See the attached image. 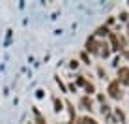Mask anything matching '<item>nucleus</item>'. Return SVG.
I'll return each mask as SVG.
<instances>
[{"mask_svg": "<svg viewBox=\"0 0 129 124\" xmlns=\"http://www.w3.org/2000/svg\"><path fill=\"white\" fill-rule=\"evenodd\" d=\"M107 98L114 100V101H122L125 98V90H123V87L120 85V81L116 77L114 79H109V83H107Z\"/></svg>", "mask_w": 129, "mask_h": 124, "instance_id": "1", "label": "nucleus"}, {"mask_svg": "<svg viewBox=\"0 0 129 124\" xmlns=\"http://www.w3.org/2000/svg\"><path fill=\"white\" fill-rule=\"evenodd\" d=\"M99 43H101V39H97L94 34H90L86 38V42H84V51L90 56H97L99 58Z\"/></svg>", "mask_w": 129, "mask_h": 124, "instance_id": "2", "label": "nucleus"}, {"mask_svg": "<svg viewBox=\"0 0 129 124\" xmlns=\"http://www.w3.org/2000/svg\"><path fill=\"white\" fill-rule=\"evenodd\" d=\"M116 79L122 87L129 88V64H120V68L116 70Z\"/></svg>", "mask_w": 129, "mask_h": 124, "instance_id": "3", "label": "nucleus"}, {"mask_svg": "<svg viewBox=\"0 0 129 124\" xmlns=\"http://www.w3.org/2000/svg\"><path fill=\"white\" fill-rule=\"evenodd\" d=\"M79 107L84 109L86 111V115H92L94 113V109H95V101L92 96H86V94H82L81 98H79Z\"/></svg>", "mask_w": 129, "mask_h": 124, "instance_id": "4", "label": "nucleus"}, {"mask_svg": "<svg viewBox=\"0 0 129 124\" xmlns=\"http://www.w3.org/2000/svg\"><path fill=\"white\" fill-rule=\"evenodd\" d=\"M64 109L68 111V120H75V118L79 117L77 115V107H75V104L73 101H69V100H64Z\"/></svg>", "mask_w": 129, "mask_h": 124, "instance_id": "5", "label": "nucleus"}, {"mask_svg": "<svg viewBox=\"0 0 129 124\" xmlns=\"http://www.w3.org/2000/svg\"><path fill=\"white\" fill-rule=\"evenodd\" d=\"M110 32H112V30H110L107 25H99V26H97V28L94 30V36H95L97 39H107Z\"/></svg>", "mask_w": 129, "mask_h": 124, "instance_id": "6", "label": "nucleus"}, {"mask_svg": "<svg viewBox=\"0 0 129 124\" xmlns=\"http://www.w3.org/2000/svg\"><path fill=\"white\" fill-rule=\"evenodd\" d=\"M110 55H112V51H110L107 39H101V43H99V58L107 60V58H110Z\"/></svg>", "mask_w": 129, "mask_h": 124, "instance_id": "7", "label": "nucleus"}, {"mask_svg": "<svg viewBox=\"0 0 129 124\" xmlns=\"http://www.w3.org/2000/svg\"><path fill=\"white\" fill-rule=\"evenodd\" d=\"M112 115L116 117L118 124H127V113L122 107H112Z\"/></svg>", "mask_w": 129, "mask_h": 124, "instance_id": "8", "label": "nucleus"}, {"mask_svg": "<svg viewBox=\"0 0 129 124\" xmlns=\"http://www.w3.org/2000/svg\"><path fill=\"white\" fill-rule=\"evenodd\" d=\"M32 115H34V124H47V117L39 111V107H32Z\"/></svg>", "mask_w": 129, "mask_h": 124, "instance_id": "9", "label": "nucleus"}, {"mask_svg": "<svg viewBox=\"0 0 129 124\" xmlns=\"http://www.w3.org/2000/svg\"><path fill=\"white\" fill-rule=\"evenodd\" d=\"M73 79H75L73 83H75V87H77V88H79V87L84 88V87H86V83H88V77H86L84 73H75Z\"/></svg>", "mask_w": 129, "mask_h": 124, "instance_id": "10", "label": "nucleus"}, {"mask_svg": "<svg viewBox=\"0 0 129 124\" xmlns=\"http://www.w3.org/2000/svg\"><path fill=\"white\" fill-rule=\"evenodd\" d=\"M52 109H54V113L64 111V100H62L60 96H52Z\"/></svg>", "mask_w": 129, "mask_h": 124, "instance_id": "11", "label": "nucleus"}, {"mask_svg": "<svg viewBox=\"0 0 129 124\" xmlns=\"http://www.w3.org/2000/svg\"><path fill=\"white\" fill-rule=\"evenodd\" d=\"M95 75L101 79V81H109V73H107L103 64H95Z\"/></svg>", "mask_w": 129, "mask_h": 124, "instance_id": "12", "label": "nucleus"}, {"mask_svg": "<svg viewBox=\"0 0 129 124\" xmlns=\"http://www.w3.org/2000/svg\"><path fill=\"white\" fill-rule=\"evenodd\" d=\"M77 58H79V62H81V64H84V66H92V56L90 55H88V53L86 51H81V53H79V56H77Z\"/></svg>", "mask_w": 129, "mask_h": 124, "instance_id": "13", "label": "nucleus"}, {"mask_svg": "<svg viewBox=\"0 0 129 124\" xmlns=\"http://www.w3.org/2000/svg\"><path fill=\"white\" fill-rule=\"evenodd\" d=\"M95 92H97L95 83H94V81H88V83H86V87H84V94H86V96H92V98H94Z\"/></svg>", "mask_w": 129, "mask_h": 124, "instance_id": "14", "label": "nucleus"}, {"mask_svg": "<svg viewBox=\"0 0 129 124\" xmlns=\"http://www.w3.org/2000/svg\"><path fill=\"white\" fill-rule=\"evenodd\" d=\"M99 113H101V117H103V118L110 117V115H112V105H110L109 101L103 104V105H99Z\"/></svg>", "mask_w": 129, "mask_h": 124, "instance_id": "15", "label": "nucleus"}, {"mask_svg": "<svg viewBox=\"0 0 129 124\" xmlns=\"http://www.w3.org/2000/svg\"><path fill=\"white\" fill-rule=\"evenodd\" d=\"M116 19H118L120 25H125L127 21H129V11H127V10H120L118 15H116Z\"/></svg>", "mask_w": 129, "mask_h": 124, "instance_id": "16", "label": "nucleus"}, {"mask_svg": "<svg viewBox=\"0 0 129 124\" xmlns=\"http://www.w3.org/2000/svg\"><path fill=\"white\" fill-rule=\"evenodd\" d=\"M68 68L71 70V72H77V70L81 68V62H79V58H69V60H68Z\"/></svg>", "mask_w": 129, "mask_h": 124, "instance_id": "17", "label": "nucleus"}, {"mask_svg": "<svg viewBox=\"0 0 129 124\" xmlns=\"http://www.w3.org/2000/svg\"><path fill=\"white\" fill-rule=\"evenodd\" d=\"M107 100H109V98H107V94H105V92H99V90L95 92V100H94V101H97V105H103V104H107Z\"/></svg>", "mask_w": 129, "mask_h": 124, "instance_id": "18", "label": "nucleus"}, {"mask_svg": "<svg viewBox=\"0 0 129 124\" xmlns=\"http://www.w3.org/2000/svg\"><path fill=\"white\" fill-rule=\"evenodd\" d=\"M54 81H56V85L60 87V92H62V94H68V85L60 79V75H54Z\"/></svg>", "mask_w": 129, "mask_h": 124, "instance_id": "19", "label": "nucleus"}, {"mask_svg": "<svg viewBox=\"0 0 129 124\" xmlns=\"http://www.w3.org/2000/svg\"><path fill=\"white\" fill-rule=\"evenodd\" d=\"M82 120H84V124H99V120L94 118L92 115H82Z\"/></svg>", "mask_w": 129, "mask_h": 124, "instance_id": "20", "label": "nucleus"}, {"mask_svg": "<svg viewBox=\"0 0 129 124\" xmlns=\"http://www.w3.org/2000/svg\"><path fill=\"white\" fill-rule=\"evenodd\" d=\"M120 58L125 60V62H129V49H123L122 53H120Z\"/></svg>", "mask_w": 129, "mask_h": 124, "instance_id": "21", "label": "nucleus"}, {"mask_svg": "<svg viewBox=\"0 0 129 124\" xmlns=\"http://www.w3.org/2000/svg\"><path fill=\"white\" fill-rule=\"evenodd\" d=\"M120 62H122V58H120V55H116V56H114V60H112V66H114V68H120Z\"/></svg>", "mask_w": 129, "mask_h": 124, "instance_id": "22", "label": "nucleus"}, {"mask_svg": "<svg viewBox=\"0 0 129 124\" xmlns=\"http://www.w3.org/2000/svg\"><path fill=\"white\" fill-rule=\"evenodd\" d=\"M79 88L75 87V83H68V92H77Z\"/></svg>", "mask_w": 129, "mask_h": 124, "instance_id": "23", "label": "nucleus"}, {"mask_svg": "<svg viewBox=\"0 0 129 124\" xmlns=\"http://www.w3.org/2000/svg\"><path fill=\"white\" fill-rule=\"evenodd\" d=\"M75 124H84V120H82V117H77V118H75Z\"/></svg>", "mask_w": 129, "mask_h": 124, "instance_id": "24", "label": "nucleus"}, {"mask_svg": "<svg viewBox=\"0 0 129 124\" xmlns=\"http://www.w3.org/2000/svg\"><path fill=\"white\" fill-rule=\"evenodd\" d=\"M125 32H129V21L125 23Z\"/></svg>", "mask_w": 129, "mask_h": 124, "instance_id": "25", "label": "nucleus"}, {"mask_svg": "<svg viewBox=\"0 0 129 124\" xmlns=\"http://www.w3.org/2000/svg\"><path fill=\"white\" fill-rule=\"evenodd\" d=\"M66 124H75V120H68V122H66Z\"/></svg>", "mask_w": 129, "mask_h": 124, "instance_id": "26", "label": "nucleus"}, {"mask_svg": "<svg viewBox=\"0 0 129 124\" xmlns=\"http://www.w3.org/2000/svg\"><path fill=\"white\" fill-rule=\"evenodd\" d=\"M125 38H127V42H129V32H125Z\"/></svg>", "mask_w": 129, "mask_h": 124, "instance_id": "27", "label": "nucleus"}, {"mask_svg": "<svg viewBox=\"0 0 129 124\" xmlns=\"http://www.w3.org/2000/svg\"><path fill=\"white\" fill-rule=\"evenodd\" d=\"M127 11H129V0H127Z\"/></svg>", "mask_w": 129, "mask_h": 124, "instance_id": "28", "label": "nucleus"}, {"mask_svg": "<svg viewBox=\"0 0 129 124\" xmlns=\"http://www.w3.org/2000/svg\"><path fill=\"white\" fill-rule=\"evenodd\" d=\"M28 124H34V120H30V122H28Z\"/></svg>", "mask_w": 129, "mask_h": 124, "instance_id": "29", "label": "nucleus"}, {"mask_svg": "<svg viewBox=\"0 0 129 124\" xmlns=\"http://www.w3.org/2000/svg\"><path fill=\"white\" fill-rule=\"evenodd\" d=\"M125 94H127V96H129V90H127V92H125Z\"/></svg>", "mask_w": 129, "mask_h": 124, "instance_id": "30", "label": "nucleus"}]
</instances>
